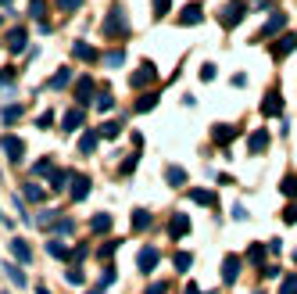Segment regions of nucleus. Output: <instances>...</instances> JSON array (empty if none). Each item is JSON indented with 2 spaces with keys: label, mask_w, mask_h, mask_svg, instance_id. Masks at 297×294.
<instances>
[{
  "label": "nucleus",
  "mask_w": 297,
  "mask_h": 294,
  "mask_svg": "<svg viewBox=\"0 0 297 294\" xmlns=\"http://www.w3.org/2000/svg\"><path fill=\"white\" fill-rule=\"evenodd\" d=\"M0 147H4V154H8L11 161H22V158H25V140L15 137V133H4V137H0Z\"/></svg>",
  "instance_id": "20e7f679"
},
{
  "label": "nucleus",
  "mask_w": 297,
  "mask_h": 294,
  "mask_svg": "<svg viewBox=\"0 0 297 294\" xmlns=\"http://www.w3.org/2000/svg\"><path fill=\"white\" fill-rule=\"evenodd\" d=\"M93 94H97L93 79H90V75H79V82H75V101H79V104H90Z\"/></svg>",
  "instance_id": "6e6552de"
},
{
  "label": "nucleus",
  "mask_w": 297,
  "mask_h": 294,
  "mask_svg": "<svg viewBox=\"0 0 297 294\" xmlns=\"http://www.w3.org/2000/svg\"><path fill=\"white\" fill-rule=\"evenodd\" d=\"M279 111H283V94H279V90H269L265 101H262V115L272 118V115H279Z\"/></svg>",
  "instance_id": "9b49d317"
},
{
  "label": "nucleus",
  "mask_w": 297,
  "mask_h": 294,
  "mask_svg": "<svg viewBox=\"0 0 297 294\" xmlns=\"http://www.w3.org/2000/svg\"><path fill=\"white\" fill-rule=\"evenodd\" d=\"M22 194H25V201H32V204H39V201L47 197V194H43V187H39V183H25V187H22Z\"/></svg>",
  "instance_id": "5701e85b"
},
{
  "label": "nucleus",
  "mask_w": 297,
  "mask_h": 294,
  "mask_svg": "<svg viewBox=\"0 0 297 294\" xmlns=\"http://www.w3.org/2000/svg\"><path fill=\"white\" fill-rule=\"evenodd\" d=\"M293 262H297V251H293Z\"/></svg>",
  "instance_id": "e2e57ef3"
},
{
  "label": "nucleus",
  "mask_w": 297,
  "mask_h": 294,
  "mask_svg": "<svg viewBox=\"0 0 297 294\" xmlns=\"http://www.w3.org/2000/svg\"><path fill=\"white\" fill-rule=\"evenodd\" d=\"M243 18H247V4H243V0H233V4H226V8L219 11V22H222V29H236Z\"/></svg>",
  "instance_id": "f03ea898"
},
{
  "label": "nucleus",
  "mask_w": 297,
  "mask_h": 294,
  "mask_svg": "<svg viewBox=\"0 0 297 294\" xmlns=\"http://www.w3.org/2000/svg\"><path fill=\"white\" fill-rule=\"evenodd\" d=\"M165 180L172 183V187H183V183H186V169H179V165H168V169H165Z\"/></svg>",
  "instance_id": "6ab92c4d"
},
{
  "label": "nucleus",
  "mask_w": 297,
  "mask_h": 294,
  "mask_svg": "<svg viewBox=\"0 0 297 294\" xmlns=\"http://www.w3.org/2000/svg\"><path fill=\"white\" fill-rule=\"evenodd\" d=\"M190 233V219L179 212V216H172V223H168V237L172 240H179V237H186Z\"/></svg>",
  "instance_id": "2eb2a0df"
},
{
  "label": "nucleus",
  "mask_w": 297,
  "mask_h": 294,
  "mask_svg": "<svg viewBox=\"0 0 297 294\" xmlns=\"http://www.w3.org/2000/svg\"><path fill=\"white\" fill-rule=\"evenodd\" d=\"M115 247H118V244H115V240H108V244H104V247L97 251V255H101V259H108V255H111V251H115Z\"/></svg>",
  "instance_id": "603ef678"
},
{
  "label": "nucleus",
  "mask_w": 297,
  "mask_h": 294,
  "mask_svg": "<svg viewBox=\"0 0 297 294\" xmlns=\"http://www.w3.org/2000/svg\"><path fill=\"white\" fill-rule=\"evenodd\" d=\"M283 223H297V204H290L286 212H283Z\"/></svg>",
  "instance_id": "3c124183"
},
{
  "label": "nucleus",
  "mask_w": 297,
  "mask_h": 294,
  "mask_svg": "<svg viewBox=\"0 0 297 294\" xmlns=\"http://www.w3.org/2000/svg\"><path fill=\"white\" fill-rule=\"evenodd\" d=\"M204 18V8L197 4V0H190V4L183 8V15H179V25H197Z\"/></svg>",
  "instance_id": "ddd939ff"
},
{
  "label": "nucleus",
  "mask_w": 297,
  "mask_h": 294,
  "mask_svg": "<svg viewBox=\"0 0 297 294\" xmlns=\"http://www.w3.org/2000/svg\"><path fill=\"white\" fill-rule=\"evenodd\" d=\"M154 79H158V68H154L151 61H143V65L129 75V87H133V90H143V87H151Z\"/></svg>",
  "instance_id": "7ed1b4c3"
},
{
  "label": "nucleus",
  "mask_w": 297,
  "mask_h": 294,
  "mask_svg": "<svg viewBox=\"0 0 297 294\" xmlns=\"http://www.w3.org/2000/svg\"><path fill=\"white\" fill-rule=\"evenodd\" d=\"M0 223H4V212H0Z\"/></svg>",
  "instance_id": "680f3d73"
},
{
  "label": "nucleus",
  "mask_w": 297,
  "mask_h": 294,
  "mask_svg": "<svg viewBox=\"0 0 297 294\" xmlns=\"http://www.w3.org/2000/svg\"><path fill=\"white\" fill-rule=\"evenodd\" d=\"M97 140H101V133H82L79 137V151L82 154H93L97 151Z\"/></svg>",
  "instance_id": "4be33fe9"
},
{
  "label": "nucleus",
  "mask_w": 297,
  "mask_h": 294,
  "mask_svg": "<svg viewBox=\"0 0 297 294\" xmlns=\"http://www.w3.org/2000/svg\"><path fill=\"white\" fill-rule=\"evenodd\" d=\"M54 230H58L61 237H68V233H72L75 226H72V219H58V223H54Z\"/></svg>",
  "instance_id": "37998d69"
},
{
  "label": "nucleus",
  "mask_w": 297,
  "mask_h": 294,
  "mask_svg": "<svg viewBox=\"0 0 297 294\" xmlns=\"http://www.w3.org/2000/svg\"><path fill=\"white\" fill-rule=\"evenodd\" d=\"M90 230H93V233H108V230H111V216H108V212H97V216L90 219Z\"/></svg>",
  "instance_id": "412c9836"
},
{
  "label": "nucleus",
  "mask_w": 297,
  "mask_h": 294,
  "mask_svg": "<svg viewBox=\"0 0 297 294\" xmlns=\"http://www.w3.org/2000/svg\"><path fill=\"white\" fill-rule=\"evenodd\" d=\"M279 190H283L286 197H297V176H293V173H286V176H283V183H279Z\"/></svg>",
  "instance_id": "c85d7f7f"
},
{
  "label": "nucleus",
  "mask_w": 297,
  "mask_h": 294,
  "mask_svg": "<svg viewBox=\"0 0 297 294\" xmlns=\"http://www.w3.org/2000/svg\"><path fill=\"white\" fill-rule=\"evenodd\" d=\"M32 173H36V176H54V161H51V158H39V161L32 165Z\"/></svg>",
  "instance_id": "c756f323"
},
{
  "label": "nucleus",
  "mask_w": 297,
  "mask_h": 294,
  "mask_svg": "<svg viewBox=\"0 0 297 294\" xmlns=\"http://www.w3.org/2000/svg\"><path fill=\"white\" fill-rule=\"evenodd\" d=\"M0 115H4V122L11 125V122H18V118H22V104H8V108L0 111Z\"/></svg>",
  "instance_id": "72a5a7b5"
},
{
  "label": "nucleus",
  "mask_w": 297,
  "mask_h": 294,
  "mask_svg": "<svg viewBox=\"0 0 297 294\" xmlns=\"http://www.w3.org/2000/svg\"><path fill=\"white\" fill-rule=\"evenodd\" d=\"M236 276H240V259L226 255L222 259V283H236Z\"/></svg>",
  "instance_id": "4468645a"
},
{
  "label": "nucleus",
  "mask_w": 297,
  "mask_h": 294,
  "mask_svg": "<svg viewBox=\"0 0 297 294\" xmlns=\"http://www.w3.org/2000/svg\"><path fill=\"white\" fill-rule=\"evenodd\" d=\"M211 137H215V144H229L233 137H236V130H233V125H215V130H211Z\"/></svg>",
  "instance_id": "aec40b11"
},
{
  "label": "nucleus",
  "mask_w": 297,
  "mask_h": 294,
  "mask_svg": "<svg viewBox=\"0 0 297 294\" xmlns=\"http://www.w3.org/2000/svg\"><path fill=\"white\" fill-rule=\"evenodd\" d=\"M82 0H58V11H75Z\"/></svg>",
  "instance_id": "de8ad7c7"
},
{
  "label": "nucleus",
  "mask_w": 297,
  "mask_h": 294,
  "mask_svg": "<svg viewBox=\"0 0 297 294\" xmlns=\"http://www.w3.org/2000/svg\"><path fill=\"white\" fill-rule=\"evenodd\" d=\"M97 133H101V140H115V137L122 133V122H104Z\"/></svg>",
  "instance_id": "a878e982"
},
{
  "label": "nucleus",
  "mask_w": 297,
  "mask_h": 294,
  "mask_svg": "<svg viewBox=\"0 0 297 294\" xmlns=\"http://www.w3.org/2000/svg\"><path fill=\"white\" fill-rule=\"evenodd\" d=\"M251 294H265V290H251Z\"/></svg>",
  "instance_id": "bf43d9fd"
},
{
  "label": "nucleus",
  "mask_w": 297,
  "mask_h": 294,
  "mask_svg": "<svg viewBox=\"0 0 297 294\" xmlns=\"http://www.w3.org/2000/svg\"><path fill=\"white\" fill-rule=\"evenodd\" d=\"M154 104H158V94H143V97L136 101V111H151Z\"/></svg>",
  "instance_id": "4c0bfd02"
},
{
  "label": "nucleus",
  "mask_w": 297,
  "mask_h": 294,
  "mask_svg": "<svg viewBox=\"0 0 297 294\" xmlns=\"http://www.w3.org/2000/svg\"><path fill=\"white\" fill-rule=\"evenodd\" d=\"M247 151H251V154H265V151H269V130H254V133L247 137Z\"/></svg>",
  "instance_id": "1a4fd4ad"
},
{
  "label": "nucleus",
  "mask_w": 297,
  "mask_h": 294,
  "mask_svg": "<svg viewBox=\"0 0 297 294\" xmlns=\"http://www.w3.org/2000/svg\"><path fill=\"white\" fill-rule=\"evenodd\" d=\"M290 51H297V36H293V32H283L276 44H272V58H276V61H283Z\"/></svg>",
  "instance_id": "0eeeda50"
},
{
  "label": "nucleus",
  "mask_w": 297,
  "mask_h": 294,
  "mask_svg": "<svg viewBox=\"0 0 297 294\" xmlns=\"http://www.w3.org/2000/svg\"><path fill=\"white\" fill-rule=\"evenodd\" d=\"M165 290H168L165 283H151V287H147V294H165Z\"/></svg>",
  "instance_id": "5fc2aeb1"
},
{
  "label": "nucleus",
  "mask_w": 297,
  "mask_h": 294,
  "mask_svg": "<svg viewBox=\"0 0 297 294\" xmlns=\"http://www.w3.org/2000/svg\"><path fill=\"white\" fill-rule=\"evenodd\" d=\"M29 15L39 18V22H47V18H43V15H47V0H32V4H29Z\"/></svg>",
  "instance_id": "473e14b6"
},
{
  "label": "nucleus",
  "mask_w": 297,
  "mask_h": 294,
  "mask_svg": "<svg viewBox=\"0 0 297 294\" xmlns=\"http://www.w3.org/2000/svg\"><path fill=\"white\" fill-rule=\"evenodd\" d=\"M158 262H161V251H158V247H143V251H140V259H136V266H140L143 276H151Z\"/></svg>",
  "instance_id": "423d86ee"
},
{
  "label": "nucleus",
  "mask_w": 297,
  "mask_h": 294,
  "mask_svg": "<svg viewBox=\"0 0 297 294\" xmlns=\"http://www.w3.org/2000/svg\"><path fill=\"white\" fill-rule=\"evenodd\" d=\"M247 259H251L254 266H262V259H265V244H251V247H247Z\"/></svg>",
  "instance_id": "2f4dec72"
},
{
  "label": "nucleus",
  "mask_w": 297,
  "mask_h": 294,
  "mask_svg": "<svg viewBox=\"0 0 297 294\" xmlns=\"http://www.w3.org/2000/svg\"><path fill=\"white\" fill-rule=\"evenodd\" d=\"M68 283L72 287H82V269H68Z\"/></svg>",
  "instance_id": "49530a36"
},
{
  "label": "nucleus",
  "mask_w": 297,
  "mask_h": 294,
  "mask_svg": "<svg viewBox=\"0 0 297 294\" xmlns=\"http://www.w3.org/2000/svg\"><path fill=\"white\" fill-rule=\"evenodd\" d=\"M190 201H197V204L211 208V204H215V194H211V190H190Z\"/></svg>",
  "instance_id": "cd10ccee"
},
{
  "label": "nucleus",
  "mask_w": 297,
  "mask_h": 294,
  "mask_svg": "<svg viewBox=\"0 0 297 294\" xmlns=\"http://www.w3.org/2000/svg\"><path fill=\"white\" fill-rule=\"evenodd\" d=\"M25 44H29V32H25L22 25H15V29L8 32V51H11V54H22Z\"/></svg>",
  "instance_id": "9d476101"
},
{
  "label": "nucleus",
  "mask_w": 297,
  "mask_h": 294,
  "mask_svg": "<svg viewBox=\"0 0 297 294\" xmlns=\"http://www.w3.org/2000/svg\"><path fill=\"white\" fill-rule=\"evenodd\" d=\"M47 251H51V255L54 259H61V262H68V259H75V251H68L61 240H47Z\"/></svg>",
  "instance_id": "a211bd4d"
},
{
  "label": "nucleus",
  "mask_w": 297,
  "mask_h": 294,
  "mask_svg": "<svg viewBox=\"0 0 297 294\" xmlns=\"http://www.w3.org/2000/svg\"><path fill=\"white\" fill-rule=\"evenodd\" d=\"M115 276H118V273H115V266H108V269L101 273V283H97V287H101V290H104V287H111V283H115Z\"/></svg>",
  "instance_id": "ea45409f"
},
{
  "label": "nucleus",
  "mask_w": 297,
  "mask_h": 294,
  "mask_svg": "<svg viewBox=\"0 0 297 294\" xmlns=\"http://www.w3.org/2000/svg\"><path fill=\"white\" fill-rule=\"evenodd\" d=\"M262 273H265V276H269V280H276V276H279V266H265V269H262Z\"/></svg>",
  "instance_id": "864d4df0"
},
{
  "label": "nucleus",
  "mask_w": 297,
  "mask_h": 294,
  "mask_svg": "<svg viewBox=\"0 0 297 294\" xmlns=\"http://www.w3.org/2000/svg\"><path fill=\"white\" fill-rule=\"evenodd\" d=\"M68 79H72V68H58L54 79H51V90H65V87H68Z\"/></svg>",
  "instance_id": "393cba45"
},
{
  "label": "nucleus",
  "mask_w": 297,
  "mask_h": 294,
  "mask_svg": "<svg viewBox=\"0 0 297 294\" xmlns=\"http://www.w3.org/2000/svg\"><path fill=\"white\" fill-rule=\"evenodd\" d=\"M279 294H297V276H283V283H279Z\"/></svg>",
  "instance_id": "a19ab883"
},
{
  "label": "nucleus",
  "mask_w": 297,
  "mask_h": 294,
  "mask_svg": "<svg viewBox=\"0 0 297 294\" xmlns=\"http://www.w3.org/2000/svg\"><path fill=\"white\" fill-rule=\"evenodd\" d=\"M172 266H176V269H179V273H186V269H190V266H193V255H190V251H179V255H176V259H172Z\"/></svg>",
  "instance_id": "7c9ffc66"
},
{
  "label": "nucleus",
  "mask_w": 297,
  "mask_h": 294,
  "mask_svg": "<svg viewBox=\"0 0 297 294\" xmlns=\"http://www.w3.org/2000/svg\"><path fill=\"white\" fill-rule=\"evenodd\" d=\"M201 79H204V82L215 79V65H204V68H201Z\"/></svg>",
  "instance_id": "8fccbe9b"
},
{
  "label": "nucleus",
  "mask_w": 297,
  "mask_h": 294,
  "mask_svg": "<svg viewBox=\"0 0 297 294\" xmlns=\"http://www.w3.org/2000/svg\"><path fill=\"white\" fill-rule=\"evenodd\" d=\"M72 54H75V58H82V61H97V51H93L90 44H75V47H72Z\"/></svg>",
  "instance_id": "bb28decb"
},
{
  "label": "nucleus",
  "mask_w": 297,
  "mask_h": 294,
  "mask_svg": "<svg viewBox=\"0 0 297 294\" xmlns=\"http://www.w3.org/2000/svg\"><path fill=\"white\" fill-rule=\"evenodd\" d=\"M147 226H151V212H147V208H136V212H133V230L143 233Z\"/></svg>",
  "instance_id": "b1692460"
},
{
  "label": "nucleus",
  "mask_w": 297,
  "mask_h": 294,
  "mask_svg": "<svg viewBox=\"0 0 297 294\" xmlns=\"http://www.w3.org/2000/svg\"><path fill=\"white\" fill-rule=\"evenodd\" d=\"M254 4H258V8H269V4H272V0H254Z\"/></svg>",
  "instance_id": "4d7b16f0"
},
{
  "label": "nucleus",
  "mask_w": 297,
  "mask_h": 294,
  "mask_svg": "<svg viewBox=\"0 0 297 294\" xmlns=\"http://www.w3.org/2000/svg\"><path fill=\"white\" fill-rule=\"evenodd\" d=\"M172 11V0H154V18H165Z\"/></svg>",
  "instance_id": "58836bf2"
},
{
  "label": "nucleus",
  "mask_w": 297,
  "mask_h": 294,
  "mask_svg": "<svg viewBox=\"0 0 297 294\" xmlns=\"http://www.w3.org/2000/svg\"><path fill=\"white\" fill-rule=\"evenodd\" d=\"M101 29H104L108 39H125V36H129V22H125V11L115 4V8L104 15V25H101Z\"/></svg>",
  "instance_id": "f257e3e1"
},
{
  "label": "nucleus",
  "mask_w": 297,
  "mask_h": 294,
  "mask_svg": "<svg viewBox=\"0 0 297 294\" xmlns=\"http://www.w3.org/2000/svg\"><path fill=\"white\" fill-rule=\"evenodd\" d=\"M104 61H108L111 68H118V65L125 61V51H111V54H104Z\"/></svg>",
  "instance_id": "79ce46f5"
},
{
  "label": "nucleus",
  "mask_w": 297,
  "mask_h": 294,
  "mask_svg": "<svg viewBox=\"0 0 297 294\" xmlns=\"http://www.w3.org/2000/svg\"><path fill=\"white\" fill-rule=\"evenodd\" d=\"M82 118H86V115H82V104H75L72 111H65V118H61V130H65V133H75L79 125H82Z\"/></svg>",
  "instance_id": "f8f14e48"
},
{
  "label": "nucleus",
  "mask_w": 297,
  "mask_h": 294,
  "mask_svg": "<svg viewBox=\"0 0 297 294\" xmlns=\"http://www.w3.org/2000/svg\"><path fill=\"white\" fill-rule=\"evenodd\" d=\"M186 294H201V290H197V283H190V287H186Z\"/></svg>",
  "instance_id": "6e6d98bb"
},
{
  "label": "nucleus",
  "mask_w": 297,
  "mask_h": 294,
  "mask_svg": "<svg viewBox=\"0 0 297 294\" xmlns=\"http://www.w3.org/2000/svg\"><path fill=\"white\" fill-rule=\"evenodd\" d=\"M11 82H15V68H8V72H0V90H4V87H11Z\"/></svg>",
  "instance_id": "a18cd8bd"
},
{
  "label": "nucleus",
  "mask_w": 297,
  "mask_h": 294,
  "mask_svg": "<svg viewBox=\"0 0 297 294\" xmlns=\"http://www.w3.org/2000/svg\"><path fill=\"white\" fill-rule=\"evenodd\" d=\"M11 251H15V259H18L22 266H29V262H32V251H29V244H25L22 237H15V240H11Z\"/></svg>",
  "instance_id": "f3484780"
},
{
  "label": "nucleus",
  "mask_w": 297,
  "mask_h": 294,
  "mask_svg": "<svg viewBox=\"0 0 297 294\" xmlns=\"http://www.w3.org/2000/svg\"><path fill=\"white\" fill-rule=\"evenodd\" d=\"M136 161H140V154H133V158H125V161H122V173H133V169H136Z\"/></svg>",
  "instance_id": "09e8293b"
},
{
  "label": "nucleus",
  "mask_w": 297,
  "mask_h": 294,
  "mask_svg": "<svg viewBox=\"0 0 297 294\" xmlns=\"http://www.w3.org/2000/svg\"><path fill=\"white\" fill-rule=\"evenodd\" d=\"M68 180H72V176H68L65 169H54V176H51V190H61V187H65Z\"/></svg>",
  "instance_id": "c9c22d12"
},
{
  "label": "nucleus",
  "mask_w": 297,
  "mask_h": 294,
  "mask_svg": "<svg viewBox=\"0 0 297 294\" xmlns=\"http://www.w3.org/2000/svg\"><path fill=\"white\" fill-rule=\"evenodd\" d=\"M97 108H101V111H111V108H115V97H111V90H101V94H97Z\"/></svg>",
  "instance_id": "f704fd0d"
},
{
  "label": "nucleus",
  "mask_w": 297,
  "mask_h": 294,
  "mask_svg": "<svg viewBox=\"0 0 297 294\" xmlns=\"http://www.w3.org/2000/svg\"><path fill=\"white\" fill-rule=\"evenodd\" d=\"M0 4H11V0H0Z\"/></svg>",
  "instance_id": "052dcab7"
},
{
  "label": "nucleus",
  "mask_w": 297,
  "mask_h": 294,
  "mask_svg": "<svg viewBox=\"0 0 297 294\" xmlns=\"http://www.w3.org/2000/svg\"><path fill=\"white\" fill-rule=\"evenodd\" d=\"M36 294H51V287H36Z\"/></svg>",
  "instance_id": "13d9d810"
},
{
  "label": "nucleus",
  "mask_w": 297,
  "mask_h": 294,
  "mask_svg": "<svg viewBox=\"0 0 297 294\" xmlns=\"http://www.w3.org/2000/svg\"><path fill=\"white\" fill-rule=\"evenodd\" d=\"M36 125H39V130H51V125H54V111H47V115H39V118H36Z\"/></svg>",
  "instance_id": "c03bdc74"
},
{
  "label": "nucleus",
  "mask_w": 297,
  "mask_h": 294,
  "mask_svg": "<svg viewBox=\"0 0 297 294\" xmlns=\"http://www.w3.org/2000/svg\"><path fill=\"white\" fill-rule=\"evenodd\" d=\"M72 197L75 201H86L90 197V176H72Z\"/></svg>",
  "instance_id": "dca6fc26"
},
{
  "label": "nucleus",
  "mask_w": 297,
  "mask_h": 294,
  "mask_svg": "<svg viewBox=\"0 0 297 294\" xmlns=\"http://www.w3.org/2000/svg\"><path fill=\"white\" fill-rule=\"evenodd\" d=\"M283 29H286V15H283V11H276V15H272V18H269V22L258 29V36H254V39H269V36L283 32Z\"/></svg>",
  "instance_id": "39448f33"
},
{
  "label": "nucleus",
  "mask_w": 297,
  "mask_h": 294,
  "mask_svg": "<svg viewBox=\"0 0 297 294\" xmlns=\"http://www.w3.org/2000/svg\"><path fill=\"white\" fill-rule=\"evenodd\" d=\"M4 273L11 276V283H18V287H25V273H22L18 266H11V262H8V266H4Z\"/></svg>",
  "instance_id": "e433bc0d"
}]
</instances>
